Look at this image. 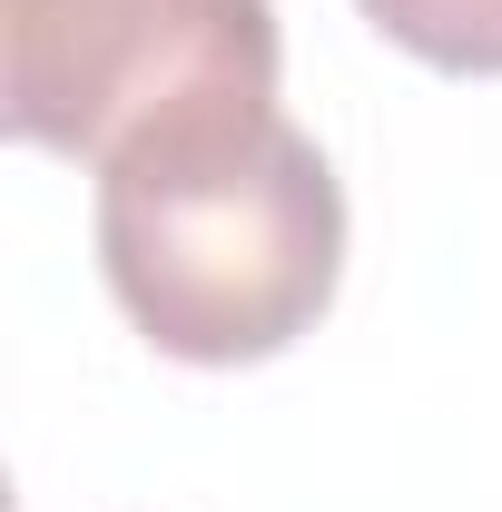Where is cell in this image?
<instances>
[{"mask_svg": "<svg viewBox=\"0 0 502 512\" xmlns=\"http://www.w3.org/2000/svg\"><path fill=\"white\" fill-rule=\"evenodd\" d=\"M355 10L443 79H502V0H355Z\"/></svg>", "mask_w": 502, "mask_h": 512, "instance_id": "3957f363", "label": "cell"}, {"mask_svg": "<svg viewBox=\"0 0 502 512\" xmlns=\"http://www.w3.org/2000/svg\"><path fill=\"white\" fill-rule=\"evenodd\" d=\"M276 69L266 0H0V128L79 168L217 109H266Z\"/></svg>", "mask_w": 502, "mask_h": 512, "instance_id": "7a4b0ae2", "label": "cell"}, {"mask_svg": "<svg viewBox=\"0 0 502 512\" xmlns=\"http://www.w3.org/2000/svg\"><path fill=\"white\" fill-rule=\"evenodd\" d=\"M99 276L158 355L266 365L335 306L345 188L276 99L158 128L99 168Z\"/></svg>", "mask_w": 502, "mask_h": 512, "instance_id": "6da1fadb", "label": "cell"}]
</instances>
